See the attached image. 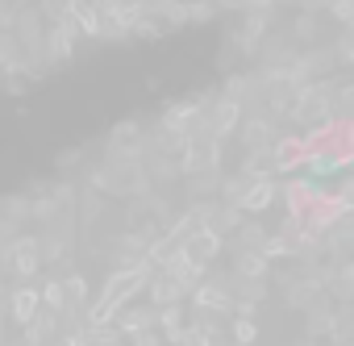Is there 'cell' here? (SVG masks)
I'll use <instances>...</instances> for the list:
<instances>
[{
    "label": "cell",
    "mask_w": 354,
    "mask_h": 346,
    "mask_svg": "<svg viewBox=\"0 0 354 346\" xmlns=\"http://www.w3.org/2000/svg\"><path fill=\"white\" fill-rule=\"evenodd\" d=\"M150 263H129V267H117L113 275H109V284L100 288V296L92 300V309H88V325H100V321H109L121 304H129L142 288H146V280H150Z\"/></svg>",
    "instance_id": "cell-1"
},
{
    "label": "cell",
    "mask_w": 354,
    "mask_h": 346,
    "mask_svg": "<svg viewBox=\"0 0 354 346\" xmlns=\"http://www.w3.org/2000/svg\"><path fill=\"white\" fill-rule=\"evenodd\" d=\"M288 117L292 121H300V125H329L333 121V80L325 75V80H308V84H300L296 88V100H292V109H288Z\"/></svg>",
    "instance_id": "cell-2"
},
{
    "label": "cell",
    "mask_w": 354,
    "mask_h": 346,
    "mask_svg": "<svg viewBox=\"0 0 354 346\" xmlns=\"http://www.w3.org/2000/svg\"><path fill=\"white\" fill-rule=\"evenodd\" d=\"M175 163H180V176L184 180L188 176H209V171H221V142L209 138V134H192L188 146H184V154L175 158Z\"/></svg>",
    "instance_id": "cell-3"
},
{
    "label": "cell",
    "mask_w": 354,
    "mask_h": 346,
    "mask_svg": "<svg viewBox=\"0 0 354 346\" xmlns=\"http://www.w3.org/2000/svg\"><path fill=\"white\" fill-rule=\"evenodd\" d=\"M0 267L13 271V280H34L38 267H42V255H38V234H13L5 255H0Z\"/></svg>",
    "instance_id": "cell-4"
},
{
    "label": "cell",
    "mask_w": 354,
    "mask_h": 346,
    "mask_svg": "<svg viewBox=\"0 0 354 346\" xmlns=\"http://www.w3.org/2000/svg\"><path fill=\"white\" fill-rule=\"evenodd\" d=\"M75 184H55V188H34V197H30V217L34 221H59V217H71V209H75Z\"/></svg>",
    "instance_id": "cell-5"
},
{
    "label": "cell",
    "mask_w": 354,
    "mask_h": 346,
    "mask_svg": "<svg viewBox=\"0 0 354 346\" xmlns=\"http://www.w3.org/2000/svg\"><path fill=\"white\" fill-rule=\"evenodd\" d=\"M209 104H213V109L205 113V121H201V134H209V138L225 142V138L238 129V121H242L246 104H242L238 96H217V100H209Z\"/></svg>",
    "instance_id": "cell-6"
},
{
    "label": "cell",
    "mask_w": 354,
    "mask_h": 346,
    "mask_svg": "<svg viewBox=\"0 0 354 346\" xmlns=\"http://www.w3.org/2000/svg\"><path fill=\"white\" fill-rule=\"evenodd\" d=\"M234 134L242 138L246 150H271V142L279 138V134H275V117H271L267 109H259V113H242V121H238Z\"/></svg>",
    "instance_id": "cell-7"
},
{
    "label": "cell",
    "mask_w": 354,
    "mask_h": 346,
    "mask_svg": "<svg viewBox=\"0 0 354 346\" xmlns=\"http://www.w3.org/2000/svg\"><path fill=\"white\" fill-rule=\"evenodd\" d=\"M188 292H192V309H196V313H209V317L217 313V317H221V313L234 309V296H230L225 280H201V284H192Z\"/></svg>",
    "instance_id": "cell-8"
},
{
    "label": "cell",
    "mask_w": 354,
    "mask_h": 346,
    "mask_svg": "<svg viewBox=\"0 0 354 346\" xmlns=\"http://www.w3.org/2000/svg\"><path fill=\"white\" fill-rule=\"evenodd\" d=\"M205 267H209V263H201V259H196V255H188L184 246H175V251H167V259L158 263V271H167L171 280H180L184 288L201 284V280H205Z\"/></svg>",
    "instance_id": "cell-9"
},
{
    "label": "cell",
    "mask_w": 354,
    "mask_h": 346,
    "mask_svg": "<svg viewBox=\"0 0 354 346\" xmlns=\"http://www.w3.org/2000/svg\"><path fill=\"white\" fill-rule=\"evenodd\" d=\"M275 197H279L275 176H254V180H246V188H242V197H238V209L250 217V213L271 209V205H275Z\"/></svg>",
    "instance_id": "cell-10"
},
{
    "label": "cell",
    "mask_w": 354,
    "mask_h": 346,
    "mask_svg": "<svg viewBox=\"0 0 354 346\" xmlns=\"http://www.w3.org/2000/svg\"><path fill=\"white\" fill-rule=\"evenodd\" d=\"M333 55L325 51V46H308L304 55H296L292 59V75L300 80V84H308V80H325V75H333Z\"/></svg>",
    "instance_id": "cell-11"
},
{
    "label": "cell",
    "mask_w": 354,
    "mask_h": 346,
    "mask_svg": "<svg viewBox=\"0 0 354 346\" xmlns=\"http://www.w3.org/2000/svg\"><path fill=\"white\" fill-rule=\"evenodd\" d=\"M38 309H42V304H38V288H30L26 280H21L17 288H9V296H5V321L26 325Z\"/></svg>",
    "instance_id": "cell-12"
},
{
    "label": "cell",
    "mask_w": 354,
    "mask_h": 346,
    "mask_svg": "<svg viewBox=\"0 0 354 346\" xmlns=\"http://www.w3.org/2000/svg\"><path fill=\"white\" fill-rule=\"evenodd\" d=\"M304 154H308V142L304 138H275L271 142V171H275V176H283V171H292V167L304 163Z\"/></svg>",
    "instance_id": "cell-13"
},
{
    "label": "cell",
    "mask_w": 354,
    "mask_h": 346,
    "mask_svg": "<svg viewBox=\"0 0 354 346\" xmlns=\"http://www.w3.org/2000/svg\"><path fill=\"white\" fill-rule=\"evenodd\" d=\"M142 292L150 296V309H158V304H180V300L188 296V288H184L180 280H171L167 271H158V275H150Z\"/></svg>",
    "instance_id": "cell-14"
},
{
    "label": "cell",
    "mask_w": 354,
    "mask_h": 346,
    "mask_svg": "<svg viewBox=\"0 0 354 346\" xmlns=\"http://www.w3.org/2000/svg\"><path fill=\"white\" fill-rule=\"evenodd\" d=\"M267 26H271V13H246V21H242L238 34H234V46H238L242 55H254L259 42L267 38Z\"/></svg>",
    "instance_id": "cell-15"
},
{
    "label": "cell",
    "mask_w": 354,
    "mask_h": 346,
    "mask_svg": "<svg viewBox=\"0 0 354 346\" xmlns=\"http://www.w3.org/2000/svg\"><path fill=\"white\" fill-rule=\"evenodd\" d=\"M221 242H225V238H221L217 230H209V226H196V230H192V234H188L180 246H184L188 255H196L201 263H213V259L221 255Z\"/></svg>",
    "instance_id": "cell-16"
},
{
    "label": "cell",
    "mask_w": 354,
    "mask_h": 346,
    "mask_svg": "<svg viewBox=\"0 0 354 346\" xmlns=\"http://www.w3.org/2000/svg\"><path fill=\"white\" fill-rule=\"evenodd\" d=\"M109 150H121V154H142L146 150V129L138 121H121L113 134H109Z\"/></svg>",
    "instance_id": "cell-17"
},
{
    "label": "cell",
    "mask_w": 354,
    "mask_h": 346,
    "mask_svg": "<svg viewBox=\"0 0 354 346\" xmlns=\"http://www.w3.org/2000/svg\"><path fill=\"white\" fill-rule=\"evenodd\" d=\"M283 201H288V213H304L325 188H317V180H288V188H279Z\"/></svg>",
    "instance_id": "cell-18"
},
{
    "label": "cell",
    "mask_w": 354,
    "mask_h": 346,
    "mask_svg": "<svg viewBox=\"0 0 354 346\" xmlns=\"http://www.w3.org/2000/svg\"><path fill=\"white\" fill-rule=\"evenodd\" d=\"M234 275H246V280H267V275H271V263H267L259 251H234Z\"/></svg>",
    "instance_id": "cell-19"
},
{
    "label": "cell",
    "mask_w": 354,
    "mask_h": 346,
    "mask_svg": "<svg viewBox=\"0 0 354 346\" xmlns=\"http://www.w3.org/2000/svg\"><path fill=\"white\" fill-rule=\"evenodd\" d=\"M38 304L63 317V313H67V296H63V280H55V275H50L46 284H38Z\"/></svg>",
    "instance_id": "cell-20"
},
{
    "label": "cell",
    "mask_w": 354,
    "mask_h": 346,
    "mask_svg": "<svg viewBox=\"0 0 354 346\" xmlns=\"http://www.w3.org/2000/svg\"><path fill=\"white\" fill-rule=\"evenodd\" d=\"M84 346H125V338L117 334L113 321H100V325H84Z\"/></svg>",
    "instance_id": "cell-21"
},
{
    "label": "cell",
    "mask_w": 354,
    "mask_h": 346,
    "mask_svg": "<svg viewBox=\"0 0 354 346\" xmlns=\"http://www.w3.org/2000/svg\"><path fill=\"white\" fill-rule=\"evenodd\" d=\"M263 238H267L263 221H246V217H242V226L234 230V251H259Z\"/></svg>",
    "instance_id": "cell-22"
},
{
    "label": "cell",
    "mask_w": 354,
    "mask_h": 346,
    "mask_svg": "<svg viewBox=\"0 0 354 346\" xmlns=\"http://www.w3.org/2000/svg\"><path fill=\"white\" fill-rule=\"evenodd\" d=\"M242 217H246V213H242L238 205H225V201H221L217 213H213V226H209V230H217V234L225 238V234H234V230L242 226Z\"/></svg>",
    "instance_id": "cell-23"
},
{
    "label": "cell",
    "mask_w": 354,
    "mask_h": 346,
    "mask_svg": "<svg viewBox=\"0 0 354 346\" xmlns=\"http://www.w3.org/2000/svg\"><path fill=\"white\" fill-rule=\"evenodd\" d=\"M26 217H30V197H5V201H0V221L17 226Z\"/></svg>",
    "instance_id": "cell-24"
},
{
    "label": "cell",
    "mask_w": 354,
    "mask_h": 346,
    "mask_svg": "<svg viewBox=\"0 0 354 346\" xmlns=\"http://www.w3.org/2000/svg\"><path fill=\"white\" fill-rule=\"evenodd\" d=\"M288 38H292V42H304V46H308V42H317V38H321V26H317V17H313V13L296 17V21H292V34H288Z\"/></svg>",
    "instance_id": "cell-25"
},
{
    "label": "cell",
    "mask_w": 354,
    "mask_h": 346,
    "mask_svg": "<svg viewBox=\"0 0 354 346\" xmlns=\"http://www.w3.org/2000/svg\"><path fill=\"white\" fill-rule=\"evenodd\" d=\"M259 255H263L267 263H279V259H288V234H267V238L259 242Z\"/></svg>",
    "instance_id": "cell-26"
},
{
    "label": "cell",
    "mask_w": 354,
    "mask_h": 346,
    "mask_svg": "<svg viewBox=\"0 0 354 346\" xmlns=\"http://www.w3.org/2000/svg\"><path fill=\"white\" fill-rule=\"evenodd\" d=\"M329 55H333V63H337V67H350V63H354V38H350V30H342V34H337V42L329 46Z\"/></svg>",
    "instance_id": "cell-27"
},
{
    "label": "cell",
    "mask_w": 354,
    "mask_h": 346,
    "mask_svg": "<svg viewBox=\"0 0 354 346\" xmlns=\"http://www.w3.org/2000/svg\"><path fill=\"white\" fill-rule=\"evenodd\" d=\"M234 342H238V346L259 342V321H254V317H234Z\"/></svg>",
    "instance_id": "cell-28"
},
{
    "label": "cell",
    "mask_w": 354,
    "mask_h": 346,
    "mask_svg": "<svg viewBox=\"0 0 354 346\" xmlns=\"http://www.w3.org/2000/svg\"><path fill=\"white\" fill-rule=\"evenodd\" d=\"M21 55V46H17V38H13V30H0V71H5L13 59Z\"/></svg>",
    "instance_id": "cell-29"
},
{
    "label": "cell",
    "mask_w": 354,
    "mask_h": 346,
    "mask_svg": "<svg viewBox=\"0 0 354 346\" xmlns=\"http://www.w3.org/2000/svg\"><path fill=\"white\" fill-rule=\"evenodd\" d=\"M325 9L337 17V26H342V30H350V17H354V5H350V0H329Z\"/></svg>",
    "instance_id": "cell-30"
},
{
    "label": "cell",
    "mask_w": 354,
    "mask_h": 346,
    "mask_svg": "<svg viewBox=\"0 0 354 346\" xmlns=\"http://www.w3.org/2000/svg\"><path fill=\"white\" fill-rule=\"evenodd\" d=\"M133 338V346H162V334L150 325V329H138V334H129Z\"/></svg>",
    "instance_id": "cell-31"
},
{
    "label": "cell",
    "mask_w": 354,
    "mask_h": 346,
    "mask_svg": "<svg viewBox=\"0 0 354 346\" xmlns=\"http://www.w3.org/2000/svg\"><path fill=\"white\" fill-rule=\"evenodd\" d=\"M213 5H184V21H209Z\"/></svg>",
    "instance_id": "cell-32"
},
{
    "label": "cell",
    "mask_w": 354,
    "mask_h": 346,
    "mask_svg": "<svg viewBox=\"0 0 354 346\" xmlns=\"http://www.w3.org/2000/svg\"><path fill=\"white\" fill-rule=\"evenodd\" d=\"M17 234V226H9V221H0V255H5V246H9V238Z\"/></svg>",
    "instance_id": "cell-33"
}]
</instances>
